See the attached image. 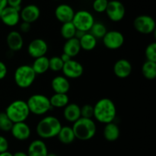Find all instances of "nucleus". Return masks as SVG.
<instances>
[{
    "mask_svg": "<svg viewBox=\"0 0 156 156\" xmlns=\"http://www.w3.org/2000/svg\"><path fill=\"white\" fill-rule=\"evenodd\" d=\"M10 131L12 136L19 141H25L28 140L31 134L30 126L25 122L13 123Z\"/></svg>",
    "mask_w": 156,
    "mask_h": 156,
    "instance_id": "15",
    "label": "nucleus"
},
{
    "mask_svg": "<svg viewBox=\"0 0 156 156\" xmlns=\"http://www.w3.org/2000/svg\"><path fill=\"white\" fill-rule=\"evenodd\" d=\"M59 57L61 58V59H62V61L64 62V63L69 62V61L71 60V59H72V58L70 57L69 56H68V55L66 54V53H62V54Z\"/></svg>",
    "mask_w": 156,
    "mask_h": 156,
    "instance_id": "40",
    "label": "nucleus"
},
{
    "mask_svg": "<svg viewBox=\"0 0 156 156\" xmlns=\"http://www.w3.org/2000/svg\"><path fill=\"white\" fill-rule=\"evenodd\" d=\"M103 44L108 50H118L124 44V36L118 30H109L102 38Z\"/></svg>",
    "mask_w": 156,
    "mask_h": 156,
    "instance_id": "10",
    "label": "nucleus"
},
{
    "mask_svg": "<svg viewBox=\"0 0 156 156\" xmlns=\"http://www.w3.org/2000/svg\"><path fill=\"white\" fill-rule=\"evenodd\" d=\"M103 135L105 140L108 142H114L118 140L120 135L119 126L114 122L105 124L104 128Z\"/></svg>",
    "mask_w": 156,
    "mask_h": 156,
    "instance_id": "23",
    "label": "nucleus"
},
{
    "mask_svg": "<svg viewBox=\"0 0 156 156\" xmlns=\"http://www.w3.org/2000/svg\"><path fill=\"white\" fill-rule=\"evenodd\" d=\"M62 72L67 79H78L81 77L84 73L83 66L79 62L71 59L69 62L64 63Z\"/></svg>",
    "mask_w": 156,
    "mask_h": 156,
    "instance_id": "11",
    "label": "nucleus"
},
{
    "mask_svg": "<svg viewBox=\"0 0 156 156\" xmlns=\"http://www.w3.org/2000/svg\"><path fill=\"white\" fill-rule=\"evenodd\" d=\"M13 123L8 117L5 112H0V130L9 132L12 129Z\"/></svg>",
    "mask_w": 156,
    "mask_h": 156,
    "instance_id": "31",
    "label": "nucleus"
},
{
    "mask_svg": "<svg viewBox=\"0 0 156 156\" xmlns=\"http://www.w3.org/2000/svg\"><path fill=\"white\" fill-rule=\"evenodd\" d=\"M19 28L22 33H27L30 30V24L22 21V23L20 24Z\"/></svg>",
    "mask_w": 156,
    "mask_h": 156,
    "instance_id": "39",
    "label": "nucleus"
},
{
    "mask_svg": "<svg viewBox=\"0 0 156 156\" xmlns=\"http://www.w3.org/2000/svg\"><path fill=\"white\" fill-rule=\"evenodd\" d=\"M55 17L61 23L64 24L73 21L75 12L72 6L67 4H60L55 9Z\"/></svg>",
    "mask_w": 156,
    "mask_h": 156,
    "instance_id": "16",
    "label": "nucleus"
},
{
    "mask_svg": "<svg viewBox=\"0 0 156 156\" xmlns=\"http://www.w3.org/2000/svg\"><path fill=\"white\" fill-rule=\"evenodd\" d=\"M51 87L55 93L67 94L70 89L69 81L63 76H57L52 79Z\"/></svg>",
    "mask_w": 156,
    "mask_h": 156,
    "instance_id": "20",
    "label": "nucleus"
},
{
    "mask_svg": "<svg viewBox=\"0 0 156 156\" xmlns=\"http://www.w3.org/2000/svg\"><path fill=\"white\" fill-rule=\"evenodd\" d=\"M57 138L61 143L65 145L71 144L76 140L73 128L69 126H62L57 135Z\"/></svg>",
    "mask_w": 156,
    "mask_h": 156,
    "instance_id": "24",
    "label": "nucleus"
},
{
    "mask_svg": "<svg viewBox=\"0 0 156 156\" xmlns=\"http://www.w3.org/2000/svg\"><path fill=\"white\" fill-rule=\"evenodd\" d=\"M155 21L152 17L142 15L136 17L133 21L134 28L143 34H150L155 32Z\"/></svg>",
    "mask_w": 156,
    "mask_h": 156,
    "instance_id": "8",
    "label": "nucleus"
},
{
    "mask_svg": "<svg viewBox=\"0 0 156 156\" xmlns=\"http://www.w3.org/2000/svg\"><path fill=\"white\" fill-rule=\"evenodd\" d=\"M81 117L84 118H90L94 116V108L90 105H85L80 108Z\"/></svg>",
    "mask_w": 156,
    "mask_h": 156,
    "instance_id": "35",
    "label": "nucleus"
},
{
    "mask_svg": "<svg viewBox=\"0 0 156 156\" xmlns=\"http://www.w3.org/2000/svg\"><path fill=\"white\" fill-rule=\"evenodd\" d=\"M21 2H22V0H8V6L15 8V9L21 11Z\"/></svg>",
    "mask_w": 156,
    "mask_h": 156,
    "instance_id": "37",
    "label": "nucleus"
},
{
    "mask_svg": "<svg viewBox=\"0 0 156 156\" xmlns=\"http://www.w3.org/2000/svg\"><path fill=\"white\" fill-rule=\"evenodd\" d=\"M49 99L53 108H64L69 103V98L67 94L54 93V94H53Z\"/></svg>",
    "mask_w": 156,
    "mask_h": 156,
    "instance_id": "27",
    "label": "nucleus"
},
{
    "mask_svg": "<svg viewBox=\"0 0 156 156\" xmlns=\"http://www.w3.org/2000/svg\"><path fill=\"white\" fill-rule=\"evenodd\" d=\"M63 117L70 123H75L81 117L80 107L75 103H69L64 108Z\"/></svg>",
    "mask_w": 156,
    "mask_h": 156,
    "instance_id": "21",
    "label": "nucleus"
},
{
    "mask_svg": "<svg viewBox=\"0 0 156 156\" xmlns=\"http://www.w3.org/2000/svg\"><path fill=\"white\" fill-rule=\"evenodd\" d=\"M47 156H58L57 155H56V154L54 153H48V155Z\"/></svg>",
    "mask_w": 156,
    "mask_h": 156,
    "instance_id": "44",
    "label": "nucleus"
},
{
    "mask_svg": "<svg viewBox=\"0 0 156 156\" xmlns=\"http://www.w3.org/2000/svg\"><path fill=\"white\" fill-rule=\"evenodd\" d=\"M8 6V0H0V11H2Z\"/></svg>",
    "mask_w": 156,
    "mask_h": 156,
    "instance_id": "41",
    "label": "nucleus"
},
{
    "mask_svg": "<svg viewBox=\"0 0 156 156\" xmlns=\"http://www.w3.org/2000/svg\"><path fill=\"white\" fill-rule=\"evenodd\" d=\"M64 62L59 56H53L49 59V69L53 72L62 71Z\"/></svg>",
    "mask_w": 156,
    "mask_h": 156,
    "instance_id": "32",
    "label": "nucleus"
},
{
    "mask_svg": "<svg viewBox=\"0 0 156 156\" xmlns=\"http://www.w3.org/2000/svg\"><path fill=\"white\" fill-rule=\"evenodd\" d=\"M41 16V10L36 5H27L24 6L20 11V18L24 22L31 23L35 22Z\"/></svg>",
    "mask_w": 156,
    "mask_h": 156,
    "instance_id": "14",
    "label": "nucleus"
},
{
    "mask_svg": "<svg viewBox=\"0 0 156 156\" xmlns=\"http://www.w3.org/2000/svg\"><path fill=\"white\" fill-rule=\"evenodd\" d=\"M61 127L62 123L57 117L47 116L38 122L36 132L41 139H51L57 136Z\"/></svg>",
    "mask_w": 156,
    "mask_h": 156,
    "instance_id": "2",
    "label": "nucleus"
},
{
    "mask_svg": "<svg viewBox=\"0 0 156 156\" xmlns=\"http://www.w3.org/2000/svg\"><path fill=\"white\" fill-rule=\"evenodd\" d=\"M132 64L126 59H118L114 66V73L119 79H126L132 73Z\"/></svg>",
    "mask_w": 156,
    "mask_h": 156,
    "instance_id": "17",
    "label": "nucleus"
},
{
    "mask_svg": "<svg viewBox=\"0 0 156 156\" xmlns=\"http://www.w3.org/2000/svg\"><path fill=\"white\" fill-rule=\"evenodd\" d=\"M48 50V45L44 40L36 38L30 42L27 47V52L31 57L37 59L45 56Z\"/></svg>",
    "mask_w": 156,
    "mask_h": 156,
    "instance_id": "12",
    "label": "nucleus"
},
{
    "mask_svg": "<svg viewBox=\"0 0 156 156\" xmlns=\"http://www.w3.org/2000/svg\"><path fill=\"white\" fill-rule=\"evenodd\" d=\"M76 31H77V30H76V27H75L72 21L62 24L60 29L61 36L66 40L76 37Z\"/></svg>",
    "mask_w": 156,
    "mask_h": 156,
    "instance_id": "29",
    "label": "nucleus"
},
{
    "mask_svg": "<svg viewBox=\"0 0 156 156\" xmlns=\"http://www.w3.org/2000/svg\"><path fill=\"white\" fill-rule=\"evenodd\" d=\"M72 22L76 27V30L86 33L89 32L95 21L91 12L86 10H80L75 12Z\"/></svg>",
    "mask_w": 156,
    "mask_h": 156,
    "instance_id": "7",
    "label": "nucleus"
},
{
    "mask_svg": "<svg viewBox=\"0 0 156 156\" xmlns=\"http://www.w3.org/2000/svg\"><path fill=\"white\" fill-rule=\"evenodd\" d=\"M56 1H57V0H56Z\"/></svg>",
    "mask_w": 156,
    "mask_h": 156,
    "instance_id": "45",
    "label": "nucleus"
},
{
    "mask_svg": "<svg viewBox=\"0 0 156 156\" xmlns=\"http://www.w3.org/2000/svg\"><path fill=\"white\" fill-rule=\"evenodd\" d=\"M0 156H13L11 152H9V151H7V152H2V153H0Z\"/></svg>",
    "mask_w": 156,
    "mask_h": 156,
    "instance_id": "43",
    "label": "nucleus"
},
{
    "mask_svg": "<svg viewBox=\"0 0 156 156\" xmlns=\"http://www.w3.org/2000/svg\"><path fill=\"white\" fill-rule=\"evenodd\" d=\"M105 12L111 21L118 22L124 18L126 15V9L121 2L118 0H112L108 2Z\"/></svg>",
    "mask_w": 156,
    "mask_h": 156,
    "instance_id": "9",
    "label": "nucleus"
},
{
    "mask_svg": "<svg viewBox=\"0 0 156 156\" xmlns=\"http://www.w3.org/2000/svg\"><path fill=\"white\" fill-rule=\"evenodd\" d=\"M142 73L148 80H154L156 78V62L146 60L142 66Z\"/></svg>",
    "mask_w": 156,
    "mask_h": 156,
    "instance_id": "28",
    "label": "nucleus"
},
{
    "mask_svg": "<svg viewBox=\"0 0 156 156\" xmlns=\"http://www.w3.org/2000/svg\"><path fill=\"white\" fill-rule=\"evenodd\" d=\"M146 57L148 61L156 62V44L155 42L151 43L146 49Z\"/></svg>",
    "mask_w": 156,
    "mask_h": 156,
    "instance_id": "33",
    "label": "nucleus"
},
{
    "mask_svg": "<svg viewBox=\"0 0 156 156\" xmlns=\"http://www.w3.org/2000/svg\"><path fill=\"white\" fill-rule=\"evenodd\" d=\"M107 32H108V30H107L106 26L101 22H94L91 30H89V33L92 34L96 39L103 38Z\"/></svg>",
    "mask_w": 156,
    "mask_h": 156,
    "instance_id": "30",
    "label": "nucleus"
},
{
    "mask_svg": "<svg viewBox=\"0 0 156 156\" xmlns=\"http://www.w3.org/2000/svg\"><path fill=\"white\" fill-rule=\"evenodd\" d=\"M26 102L30 113L35 115H44L53 109L50 99L44 94H33Z\"/></svg>",
    "mask_w": 156,
    "mask_h": 156,
    "instance_id": "5",
    "label": "nucleus"
},
{
    "mask_svg": "<svg viewBox=\"0 0 156 156\" xmlns=\"http://www.w3.org/2000/svg\"><path fill=\"white\" fill-rule=\"evenodd\" d=\"M63 53L73 58L77 56L80 50H82L79 44V40L76 37L71 38V39L66 40L63 45Z\"/></svg>",
    "mask_w": 156,
    "mask_h": 156,
    "instance_id": "22",
    "label": "nucleus"
},
{
    "mask_svg": "<svg viewBox=\"0 0 156 156\" xmlns=\"http://www.w3.org/2000/svg\"><path fill=\"white\" fill-rule=\"evenodd\" d=\"M72 128L76 139L81 141H88L91 140L97 132L95 122L90 118L80 117L77 121L73 123Z\"/></svg>",
    "mask_w": 156,
    "mask_h": 156,
    "instance_id": "3",
    "label": "nucleus"
},
{
    "mask_svg": "<svg viewBox=\"0 0 156 156\" xmlns=\"http://www.w3.org/2000/svg\"><path fill=\"white\" fill-rule=\"evenodd\" d=\"M13 123L24 122L30 115V111L27 102L22 100H16L10 104L5 111Z\"/></svg>",
    "mask_w": 156,
    "mask_h": 156,
    "instance_id": "4",
    "label": "nucleus"
},
{
    "mask_svg": "<svg viewBox=\"0 0 156 156\" xmlns=\"http://www.w3.org/2000/svg\"><path fill=\"white\" fill-rule=\"evenodd\" d=\"M9 144L7 139L3 136H0V153L7 152L9 149Z\"/></svg>",
    "mask_w": 156,
    "mask_h": 156,
    "instance_id": "36",
    "label": "nucleus"
},
{
    "mask_svg": "<svg viewBox=\"0 0 156 156\" xmlns=\"http://www.w3.org/2000/svg\"><path fill=\"white\" fill-rule=\"evenodd\" d=\"M13 156H28L27 154L24 152H21V151H18V152H16L15 153L12 154Z\"/></svg>",
    "mask_w": 156,
    "mask_h": 156,
    "instance_id": "42",
    "label": "nucleus"
},
{
    "mask_svg": "<svg viewBox=\"0 0 156 156\" xmlns=\"http://www.w3.org/2000/svg\"><path fill=\"white\" fill-rule=\"evenodd\" d=\"M79 44L81 49L85 51H91L93 50L97 46V39L89 32H86L79 38Z\"/></svg>",
    "mask_w": 156,
    "mask_h": 156,
    "instance_id": "25",
    "label": "nucleus"
},
{
    "mask_svg": "<svg viewBox=\"0 0 156 156\" xmlns=\"http://www.w3.org/2000/svg\"><path fill=\"white\" fill-rule=\"evenodd\" d=\"M6 44L9 50L12 51H19L24 45V39L20 32L12 30L8 34L6 37Z\"/></svg>",
    "mask_w": 156,
    "mask_h": 156,
    "instance_id": "18",
    "label": "nucleus"
},
{
    "mask_svg": "<svg viewBox=\"0 0 156 156\" xmlns=\"http://www.w3.org/2000/svg\"><path fill=\"white\" fill-rule=\"evenodd\" d=\"M94 116L99 123L107 124L112 123L117 115V108L115 104L109 98H101L95 104L94 107Z\"/></svg>",
    "mask_w": 156,
    "mask_h": 156,
    "instance_id": "1",
    "label": "nucleus"
},
{
    "mask_svg": "<svg viewBox=\"0 0 156 156\" xmlns=\"http://www.w3.org/2000/svg\"><path fill=\"white\" fill-rule=\"evenodd\" d=\"M0 19L5 25L8 27H14L19 23L20 11L15 8L7 6L2 10Z\"/></svg>",
    "mask_w": 156,
    "mask_h": 156,
    "instance_id": "13",
    "label": "nucleus"
},
{
    "mask_svg": "<svg viewBox=\"0 0 156 156\" xmlns=\"http://www.w3.org/2000/svg\"><path fill=\"white\" fill-rule=\"evenodd\" d=\"M7 73L8 69L6 65L3 62L0 61V80H2L3 79L5 78Z\"/></svg>",
    "mask_w": 156,
    "mask_h": 156,
    "instance_id": "38",
    "label": "nucleus"
},
{
    "mask_svg": "<svg viewBox=\"0 0 156 156\" xmlns=\"http://www.w3.org/2000/svg\"><path fill=\"white\" fill-rule=\"evenodd\" d=\"M31 67L36 75L44 74L50 69H49V58H47L46 56L37 58L34 61Z\"/></svg>",
    "mask_w": 156,
    "mask_h": 156,
    "instance_id": "26",
    "label": "nucleus"
},
{
    "mask_svg": "<svg viewBox=\"0 0 156 156\" xmlns=\"http://www.w3.org/2000/svg\"><path fill=\"white\" fill-rule=\"evenodd\" d=\"M109 1L108 0H94L92 4L93 9L98 13H103L106 11Z\"/></svg>",
    "mask_w": 156,
    "mask_h": 156,
    "instance_id": "34",
    "label": "nucleus"
},
{
    "mask_svg": "<svg viewBox=\"0 0 156 156\" xmlns=\"http://www.w3.org/2000/svg\"><path fill=\"white\" fill-rule=\"evenodd\" d=\"M27 154L28 156H47L48 155V149L43 140H36L30 143Z\"/></svg>",
    "mask_w": 156,
    "mask_h": 156,
    "instance_id": "19",
    "label": "nucleus"
},
{
    "mask_svg": "<svg viewBox=\"0 0 156 156\" xmlns=\"http://www.w3.org/2000/svg\"><path fill=\"white\" fill-rule=\"evenodd\" d=\"M36 76L31 66L21 65L15 69L14 80L19 88H27L34 82Z\"/></svg>",
    "mask_w": 156,
    "mask_h": 156,
    "instance_id": "6",
    "label": "nucleus"
}]
</instances>
